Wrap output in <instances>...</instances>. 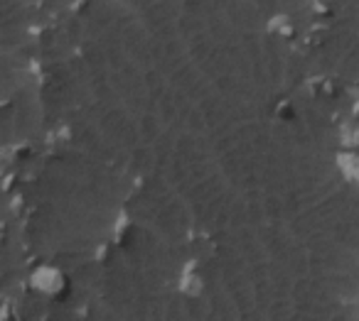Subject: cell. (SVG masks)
Returning a JSON list of instances; mask_svg holds the SVG:
<instances>
[{"mask_svg": "<svg viewBox=\"0 0 359 321\" xmlns=\"http://www.w3.org/2000/svg\"><path fill=\"white\" fill-rule=\"evenodd\" d=\"M32 285L37 287L45 294H52V292H60L62 287V275L55 270V267H40L32 277Z\"/></svg>", "mask_w": 359, "mask_h": 321, "instance_id": "6da1fadb", "label": "cell"}]
</instances>
